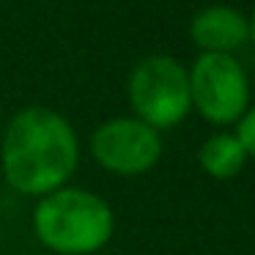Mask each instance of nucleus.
Here are the masks:
<instances>
[{"label":"nucleus","mask_w":255,"mask_h":255,"mask_svg":"<svg viewBox=\"0 0 255 255\" xmlns=\"http://www.w3.org/2000/svg\"><path fill=\"white\" fill-rule=\"evenodd\" d=\"M36 236L63 255H88L113 236V211L99 195L85 189H55L33 211Z\"/></svg>","instance_id":"2"},{"label":"nucleus","mask_w":255,"mask_h":255,"mask_svg":"<svg viewBox=\"0 0 255 255\" xmlns=\"http://www.w3.org/2000/svg\"><path fill=\"white\" fill-rule=\"evenodd\" d=\"M77 167V134L63 116L28 107L11 118L3 137V173L25 195H50Z\"/></svg>","instance_id":"1"},{"label":"nucleus","mask_w":255,"mask_h":255,"mask_svg":"<svg viewBox=\"0 0 255 255\" xmlns=\"http://www.w3.org/2000/svg\"><path fill=\"white\" fill-rule=\"evenodd\" d=\"M91 148L105 170L137 176L156 165L162 154V140L159 132L140 118H113L94 132Z\"/></svg>","instance_id":"5"},{"label":"nucleus","mask_w":255,"mask_h":255,"mask_svg":"<svg viewBox=\"0 0 255 255\" xmlns=\"http://www.w3.org/2000/svg\"><path fill=\"white\" fill-rule=\"evenodd\" d=\"M189 96L203 118L231 124L247 113L250 83L242 63L233 55L203 52L189 72Z\"/></svg>","instance_id":"4"},{"label":"nucleus","mask_w":255,"mask_h":255,"mask_svg":"<svg viewBox=\"0 0 255 255\" xmlns=\"http://www.w3.org/2000/svg\"><path fill=\"white\" fill-rule=\"evenodd\" d=\"M129 102L151 129H170L192 107L189 72L170 55H145L129 74Z\"/></svg>","instance_id":"3"},{"label":"nucleus","mask_w":255,"mask_h":255,"mask_svg":"<svg viewBox=\"0 0 255 255\" xmlns=\"http://www.w3.org/2000/svg\"><path fill=\"white\" fill-rule=\"evenodd\" d=\"M189 36L200 50L231 55V50L250 39V22L233 6H209L192 17Z\"/></svg>","instance_id":"6"},{"label":"nucleus","mask_w":255,"mask_h":255,"mask_svg":"<svg viewBox=\"0 0 255 255\" xmlns=\"http://www.w3.org/2000/svg\"><path fill=\"white\" fill-rule=\"evenodd\" d=\"M250 39H253V44H255V11H253V22H250Z\"/></svg>","instance_id":"9"},{"label":"nucleus","mask_w":255,"mask_h":255,"mask_svg":"<svg viewBox=\"0 0 255 255\" xmlns=\"http://www.w3.org/2000/svg\"><path fill=\"white\" fill-rule=\"evenodd\" d=\"M198 159H200V167H203L209 176L231 178L244 167L247 154H244L242 143L236 140V134H214V137H209L203 143Z\"/></svg>","instance_id":"7"},{"label":"nucleus","mask_w":255,"mask_h":255,"mask_svg":"<svg viewBox=\"0 0 255 255\" xmlns=\"http://www.w3.org/2000/svg\"><path fill=\"white\" fill-rule=\"evenodd\" d=\"M236 140L242 143L244 154H253L255 156V107H253V110H247L242 118H239Z\"/></svg>","instance_id":"8"}]
</instances>
